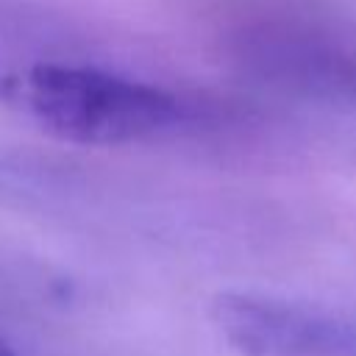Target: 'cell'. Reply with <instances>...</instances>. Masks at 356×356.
<instances>
[{
    "label": "cell",
    "mask_w": 356,
    "mask_h": 356,
    "mask_svg": "<svg viewBox=\"0 0 356 356\" xmlns=\"http://www.w3.org/2000/svg\"><path fill=\"white\" fill-rule=\"evenodd\" d=\"M0 356H17V353H14L11 348H8V342H6L3 337H0Z\"/></svg>",
    "instance_id": "3"
},
{
    "label": "cell",
    "mask_w": 356,
    "mask_h": 356,
    "mask_svg": "<svg viewBox=\"0 0 356 356\" xmlns=\"http://www.w3.org/2000/svg\"><path fill=\"white\" fill-rule=\"evenodd\" d=\"M17 95L47 134L86 147L150 142L192 120L181 97L164 86L92 64H33Z\"/></svg>",
    "instance_id": "1"
},
{
    "label": "cell",
    "mask_w": 356,
    "mask_h": 356,
    "mask_svg": "<svg viewBox=\"0 0 356 356\" xmlns=\"http://www.w3.org/2000/svg\"><path fill=\"white\" fill-rule=\"evenodd\" d=\"M220 334L242 356H356V320L253 292H222L211 303Z\"/></svg>",
    "instance_id": "2"
}]
</instances>
